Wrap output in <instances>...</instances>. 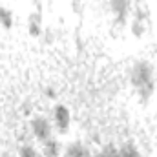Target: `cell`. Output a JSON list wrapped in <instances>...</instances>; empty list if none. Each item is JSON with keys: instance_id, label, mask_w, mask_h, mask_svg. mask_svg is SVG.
Returning <instances> with one entry per match:
<instances>
[{"instance_id": "cell-4", "label": "cell", "mask_w": 157, "mask_h": 157, "mask_svg": "<svg viewBox=\"0 0 157 157\" xmlns=\"http://www.w3.org/2000/svg\"><path fill=\"white\" fill-rule=\"evenodd\" d=\"M64 157H91V154H90L80 143H71V144L66 148Z\"/></svg>"}, {"instance_id": "cell-1", "label": "cell", "mask_w": 157, "mask_h": 157, "mask_svg": "<svg viewBox=\"0 0 157 157\" xmlns=\"http://www.w3.org/2000/svg\"><path fill=\"white\" fill-rule=\"evenodd\" d=\"M132 82L143 101H148L154 93V71L148 62H137L132 71Z\"/></svg>"}, {"instance_id": "cell-8", "label": "cell", "mask_w": 157, "mask_h": 157, "mask_svg": "<svg viewBox=\"0 0 157 157\" xmlns=\"http://www.w3.org/2000/svg\"><path fill=\"white\" fill-rule=\"evenodd\" d=\"M28 28H29V35H33V37L40 35V15H31L29 17Z\"/></svg>"}, {"instance_id": "cell-9", "label": "cell", "mask_w": 157, "mask_h": 157, "mask_svg": "<svg viewBox=\"0 0 157 157\" xmlns=\"http://www.w3.org/2000/svg\"><path fill=\"white\" fill-rule=\"evenodd\" d=\"M132 29H133V33L137 35V37H141L143 35V31H144V28H143V20L137 17L135 20H133V24H132Z\"/></svg>"}, {"instance_id": "cell-5", "label": "cell", "mask_w": 157, "mask_h": 157, "mask_svg": "<svg viewBox=\"0 0 157 157\" xmlns=\"http://www.w3.org/2000/svg\"><path fill=\"white\" fill-rule=\"evenodd\" d=\"M110 6H112V11L115 13L117 20L122 22L126 17V11H128V0H110Z\"/></svg>"}, {"instance_id": "cell-3", "label": "cell", "mask_w": 157, "mask_h": 157, "mask_svg": "<svg viewBox=\"0 0 157 157\" xmlns=\"http://www.w3.org/2000/svg\"><path fill=\"white\" fill-rule=\"evenodd\" d=\"M53 121H55V124L59 126L60 132H66L68 126H70V112H68V108L62 106V104H57L55 110H53Z\"/></svg>"}, {"instance_id": "cell-2", "label": "cell", "mask_w": 157, "mask_h": 157, "mask_svg": "<svg viewBox=\"0 0 157 157\" xmlns=\"http://www.w3.org/2000/svg\"><path fill=\"white\" fill-rule=\"evenodd\" d=\"M31 130H33V133H35V137H37L39 141H48V139H51V126H49V122H48L46 119L35 117L31 121Z\"/></svg>"}, {"instance_id": "cell-6", "label": "cell", "mask_w": 157, "mask_h": 157, "mask_svg": "<svg viewBox=\"0 0 157 157\" xmlns=\"http://www.w3.org/2000/svg\"><path fill=\"white\" fill-rule=\"evenodd\" d=\"M44 155L46 157H60V144L55 139L44 141Z\"/></svg>"}, {"instance_id": "cell-7", "label": "cell", "mask_w": 157, "mask_h": 157, "mask_svg": "<svg viewBox=\"0 0 157 157\" xmlns=\"http://www.w3.org/2000/svg\"><path fill=\"white\" fill-rule=\"evenodd\" d=\"M0 26L6 28V29H9L13 26V13H11V9L0 7Z\"/></svg>"}]
</instances>
